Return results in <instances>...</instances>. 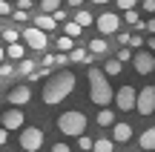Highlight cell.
<instances>
[{"mask_svg":"<svg viewBox=\"0 0 155 152\" xmlns=\"http://www.w3.org/2000/svg\"><path fill=\"white\" fill-rule=\"evenodd\" d=\"M23 40H26V46L29 49H46V43H49V37H46L40 29H35V26H29V29H23Z\"/></svg>","mask_w":155,"mask_h":152,"instance_id":"obj_8","label":"cell"},{"mask_svg":"<svg viewBox=\"0 0 155 152\" xmlns=\"http://www.w3.org/2000/svg\"><path fill=\"white\" fill-rule=\"evenodd\" d=\"M141 43H144V37H141V34H132V37H129V49H141Z\"/></svg>","mask_w":155,"mask_h":152,"instance_id":"obj_29","label":"cell"},{"mask_svg":"<svg viewBox=\"0 0 155 152\" xmlns=\"http://www.w3.org/2000/svg\"><path fill=\"white\" fill-rule=\"evenodd\" d=\"M127 23H132V26H138V11H127Z\"/></svg>","mask_w":155,"mask_h":152,"instance_id":"obj_34","label":"cell"},{"mask_svg":"<svg viewBox=\"0 0 155 152\" xmlns=\"http://www.w3.org/2000/svg\"><path fill=\"white\" fill-rule=\"evenodd\" d=\"M106 49H109V43H106L104 37H98V40L89 43V55H106Z\"/></svg>","mask_w":155,"mask_h":152,"instance_id":"obj_16","label":"cell"},{"mask_svg":"<svg viewBox=\"0 0 155 152\" xmlns=\"http://www.w3.org/2000/svg\"><path fill=\"white\" fill-rule=\"evenodd\" d=\"M40 66H43L46 72H49V69L55 66V55H46V57H43V63H40Z\"/></svg>","mask_w":155,"mask_h":152,"instance_id":"obj_31","label":"cell"},{"mask_svg":"<svg viewBox=\"0 0 155 152\" xmlns=\"http://www.w3.org/2000/svg\"><path fill=\"white\" fill-rule=\"evenodd\" d=\"M78 147H81V152H92V147H95V141L89 135H83V138H78Z\"/></svg>","mask_w":155,"mask_h":152,"instance_id":"obj_25","label":"cell"},{"mask_svg":"<svg viewBox=\"0 0 155 152\" xmlns=\"http://www.w3.org/2000/svg\"><path fill=\"white\" fill-rule=\"evenodd\" d=\"M23 118H26V115H23L20 109H9V112H3L0 126H3L6 132H12V129H23Z\"/></svg>","mask_w":155,"mask_h":152,"instance_id":"obj_9","label":"cell"},{"mask_svg":"<svg viewBox=\"0 0 155 152\" xmlns=\"http://www.w3.org/2000/svg\"><path fill=\"white\" fill-rule=\"evenodd\" d=\"M147 29H150V32H152V37H155V20H150V23H147Z\"/></svg>","mask_w":155,"mask_h":152,"instance_id":"obj_42","label":"cell"},{"mask_svg":"<svg viewBox=\"0 0 155 152\" xmlns=\"http://www.w3.org/2000/svg\"><path fill=\"white\" fill-rule=\"evenodd\" d=\"M35 66H38V63H35V60H29V57H26V60L20 63V69H17V72H20V75H35V72H38Z\"/></svg>","mask_w":155,"mask_h":152,"instance_id":"obj_23","label":"cell"},{"mask_svg":"<svg viewBox=\"0 0 155 152\" xmlns=\"http://www.w3.org/2000/svg\"><path fill=\"white\" fill-rule=\"evenodd\" d=\"M0 15H3V17H6V15H12V6L6 3V0H0Z\"/></svg>","mask_w":155,"mask_h":152,"instance_id":"obj_35","label":"cell"},{"mask_svg":"<svg viewBox=\"0 0 155 152\" xmlns=\"http://www.w3.org/2000/svg\"><path fill=\"white\" fill-rule=\"evenodd\" d=\"M150 49H152V52H155V37H152V40H150Z\"/></svg>","mask_w":155,"mask_h":152,"instance_id":"obj_43","label":"cell"},{"mask_svg":"<svg viewBox=\"0 0 155 152\" xmlns=\"http://www.w3.org/2000/svg\"><path fill=\"white\" fill-rule=\"evenodd\" d=\"M58 26V23H55V17H52V15H38V17H35V29H40V32H52V29H55Z\"/></svg>","mask_w":155,"mask_h":152,"instance_id":"obj_13","label":"cell"},{"mask_svg":"<svg viewBox=\"0 0 155 152\" xmlns=\"http://www.w3.org/2000/svg\"><path fill=\"white\" fill-rule=\"evenodd\" d=\"M112 138H115V141H129V138H132V126L129 124H115L112 126Z\"/></svg>","mask_w":155,"mask_h":152,"instance_id":"obj_14","label":"cell"},{"mask_svg":"<svg viewBox=\"0 0 155 152\" xmlns=\"http://www.w3.org/2000/svg\"><path fill=\"white\" fill-rule=\"evenodd\" d=\"M40 9H43V15H55V11H58V0H43Z\"/></svg>","mask_w":155,"mask_h":152,"instance_id":"obj_26","label":"cell"},{"mask_svg":"<svg viewBox=\"0 0 155 152\" xmlns=\"http://www.w3.org/2000/svg\"><path fill=\"white\" fill-rule=\"evenodd\" d=\"M95 26H98L101 34H115L118 26H121V17H118L115 11H104L101 17H95Z\"/></svg>","mask_w":155,"mask_h":152,"instance_id":"obj_7","label":"cell"},{"mask_svg":"<svg viewBox=\"0 0 155 152\" xmlns=\"http://www.w3.org/2000/svg\"><path fill=\"white\" fill-rule=\"evenodd\" d=\"M52 17H55V23H58V20H66V15H63L61 9H58V11H55V15H52ZM66 23H69V20H66Z\"/></svg>","mask_w":155,"mask_h":152,"instance_id":"obj_41","label":"cell"},{"mask_svg":"<svg viewBox=\"0 0 155 152\" xmlns=\"http://www.w3.org/2000/svg\"><path fill=\"white\" fill-rule=\"evenodd\" d=\"M63 32H66V37H72V40H75V37H81V32H83V29L78 26L75 20H69L66 26H63Z\"/></svg>","mask_w":155,"mask_h":152,"instance_id":"obj_20","label":"cell"},{"mask_svg":"<svg viewBox=\"0 0 155 152\" xmlns=\"http://www.w3.org/2000/svg\"><path fill=\"white\" fill-rule=\"evenodd\" d=\"M132 49H129V46H127V49H121V52H118V60H121V63H127V60H132Z\"/></svg>","mask_w":155,"mask_h":152,"instance_id":"obj_28","label":"cell"},{"mask_svg":"<svg viewBox=\"0 0 155 152\" xmlns=\"http://www.w3.org/2000/svg\"><path fill=\"white\" fill-rule=\"evenodd\" d=\"M32 101V89L29 86H15V89L9 92V103L12 106H23V103Z\"/></svg>","mask_w":155,"mask_h":152,"instance_id":"obj_11","label":"cell"},{"mask_svg":"<svg viewBox=\"0 0 155 152\" xmlns=\"http://www.w3.org/2000/svg\"><path fill=\"white\" fill-rule=\"evenodd\" d=\"M135 109H138L141 115H152L155 112V86H144V89L138 92V103H135Z\"/></svg>","mask_w":155,"mask_h":152,"instance_id":"obj_6","label":"cell"},{"mask_svg":"<svg viewBox=\"0 0 155 152\" xmlns=\"http://www.w3.org/2000/svg\"><path fill=\"white\" fill-rule=\"evenodd\" d=\"M6 141H9V132H6V129H3V126H0V147H3V144H6Z\"/></svg>","mask_w":155,"mask_h":152,"instance_id":"obj_40","label":"cell"},{"mask_svg":"<svg viewBox=\"0 0 155 152\" xmlns=\"http://www.w3.org/2000/svg\"><path fill=\"white\" fill-rule=\"evenodd\" d=\"M40 147H43V132H40L38 126H26V129H20V149L40 152Z\"/></svg>","mask_w":155,"mask_h":152,"instance_id":"obj_4","label":"cell"},{"mask_svg":"<svg viewBox=\"0 0 155 152\" xmlns=\"http://www.w3.org/2000/svg\"><path fill=\"white\" fill-rule=\"evenodd\" d=\"M141 9H144V11H155V0H144V3H141Z\"/></svg>","mask_w":155,"mask_h":152,"instance_id":"obj_36","label":"cell"},{"mask_svg":"<svg viewBox=\"0 0 155 152\" xmlns=\"http://www.w3.org/2000/svg\"><path fill=\"white\" fill-rule=\"evenodd\" d=\"M52 152H72V149H69V144H55Z\"/></svg>","mask_w":155,"mask_h":152,"instance_id":"obj_37","label":"cell"},{"mask_svg":"<svg viewBox=\"0 0 155 152\" xmlns=\"http://www.w3.org/2000/svg\"><path fill=\"white\" fill-rule=\"evenodd\" d=\"M46 75H49V72H46V69H38V72H35V75H32V80H43V78H46Z\"/></svg>","mask_w":155,"mask_h":152,"instance_id":"obj_38","label":"cell"},{"mask_svg":"<svg viewBox=\"0 0 155 152\" xmlns=\"http://www.w3.org/2000/svg\"><path fill=\"white\" fill-rule=\"evenodd\" d=\"M129 37H132V34H127V32L118 34V43H121V49H127V46H129Z\"/></svg>","mask_w":155,"mask_h":152,"instance_id":"obj_30","label":"cell"},{"mask_svg":"<svg viewBox=\"0 0 155 152\" xmlns=\"http://www.w3.org/2000/svg\"><path fill=\"white\" fill-rule=\"evenodd\" d=\"M12 72H15V69H12V66H6V63H0V80H3V78H9Z\"/></svg>","mask_w":155,"mask_h":152,"instance_id":"obj_33","label":"cell"},{"mask_svg":"<svg viewBox=\"0 0 155 152\" xmlns=\"http://www.w3.org/2000/svg\"><path fill=\"white\" fill-rule=\"evenodd\" d=\"M92 152H115V144H112V141H106V138H104V141H95Z\"/></svg>","mask_w":155,"mask_h":152,"instance_id":"obj_21","label":"cell"},{"mask_svg":"<svg viewBox=\"0 0 155 152\" xmlns=\"http://www.w3.org/2000/svg\"><path fill=\"white\" fill-rule=\"evenodd\" d=\"M135 6H138L135 0H118V9L121 11H135Z\"/></svg>","mask_w":155,"mask_h":152,"instance_id":"obj_27","label":"cell"},{"mask_svg":"<svg viewBox=\"0 0 155 152\" xmlns=\"http://www.w3.org/2000/svg\"><path fill=\"white\" fill-rule=\"evenodd\" d=\"M6 55H9L12 60H23L26 49H23V43H15V46H9V49H6Z\"/></svg>","mask_w":155,"mask_h":152,"instance_id":"obj_19","label":"cell"},{"mask_svg":"<svg viewBox=\"0 0 155 152\" xmlns=\"http://www.w3.org/2000/svg\"><path fill=\"white\" fill-rule=\"evenodd\" d=\"M121 60H118V57H109V60L104 63V75H121Z\"/></svg>","mask_w":155,"mask_h":152,"instance_id":"obj_18","label":"cell"},{"mask_svg":"<svg viewBox=\"0 0 155 152\" xmlns=\"http://www.w3.org/2000/svg\"><path fill=\"white\" fill-rule=\"evenodd\" d=\"M0 63H3V46H0Z\"/></svg>","mask_w":155,"mask_h":152,"instance_id":"obj_44","label":"cell"},{"mask_svg":"<svg viewBox=\"0 0 155 152\" xmlns=\"http://www.w3.org/2000/svg\"><path fill=\"white\" fill-rule=\"evenodd\" d=\"M132 63H135V72H138V75H150L152 69H155L152 52H138V55L132 57Z\"/></svg>","mask_w":155,"mask_h":152,"instance_id":"obj_10","label":"cell"},{"mask_svg":"<svg viewBox=\"0 0 155 152\" xmlns=\"http://www.w3.org/2000/svg\"><path fill=\"white\" fill-rule=\"evenodd\" d=\"M58 129H61L63 135L83 138V132H86V115H83L81 109H69V112H63L61 118H58Z\"/></svg>","mask_w":155,"mask_h":152,"instance_id":"obj_3","label":"cell"},{"mask_svg":"<svg viewBox=\"0 0 155 152\" xmlns=\"http://www.w3.org/2000/svg\"><path fill=\"white\" fill-rule=\"evenodd\" d=\"M86 80H89V98H92V103L106 106L109 101H115V92H112L109 80H106V75H104V69L89 66L86 69Z\"/></svg>","mask_w":155,"mask_h":152,"instance_id":"obj_2","label":"cell"},{"mask_svg":"<svg viewBox=\"0 0 155 152\" xmlns=\"http://www.w3.org/2000/svg\"><path fill=\"white\" fill-rule=\"evenodd\" d=\"M95 121H98V126H115V112L112 109H101Z\"/></svg>","mask_w":155,"mask_h":152,"instance_id":"obj_15","label":"cell"},{"mask_svg":"<svg viewBox=\"0 0 155 152\" xmlns=\"http://www.w3.org/2000/svg\"><path fill=\"white\" fill-rule=\"evenodd\" d=\"M138 147H141V149H147V152H152V149H155V126H150V129L141 132Z\"/></svg>","mask_w":155,"mask_h":152,"instance_id":"obj_12","label":"cell"},{"mask_svg":"<svg viewBox=\"0 0 155 152\" xmlns=\"http://www.w3.org/2000/svg\"><path fill=\"white\" fill-rule=\"evenodd\" d=\"M0 34H3V26H0Z\"/></svg>","mask_w":155,"mask_h":152,"instance_id":"obj_45","label":"cell"},{"mask_svg":"<svg viewBox=\"0 0 155 152\" xmlns=\"http://www.w3.org/2000/svg\"><path fill=\"white\" fill-rule=\"evenodd\" d=\"M32 9V0H17V11H29Z\"/></svg>","mask_w":155,"mask_h":152,"instance_id":"obj_32","label":"cell"},{"mask_svg":"<svg viewBox=\"0 0 155 152\" xmlns=\"http://www.w3.org/2000/svg\"><path fill=\"white\" fill-rule=\"evenodd\" d=\"M55 63H61V66H66V63H69V57H66V55H55Z\"/></svg>","mask_w":155,"mask_h":152,"instance_id":"obj_39","label":"cell"},{"mask_svg":"<svg viewBox=\"0 0 155 152\" xmlns=\"http://www.w3.org/2000/svg\"><path fill=\"white\" fill-rule=\"evenodd\" d=\"M3 40H6V43H9V46H15L17 40H20V34H17L15 29H3Z\"/></svg>","mask_w":155,"mask_h":152,"instance_id":"obj_24","label":"cell"},{"mask_svg":"<svg viewBox=\"0 0 155 152\" xmlns=\"http://www.w3.org/2000/svg\"><path fill=\"white\" fill-rule=\"evenodd\" d=\"M55 46L61 49V55H66V52H72V46H75V43H72V37H66V34H63V37H58V43H55Z\"/></svg>","mask_w":155,"mask_h":152,"instance_id":"obj_22","label":"cell"},{"mask_svg":"<svg viewBox=\"0 0 155 152\" xmlns=\"http://www.w3.org/2000/svg\"><path fill=\"white\" fill-rule=\"evenodd\" d=\"M72 20H75V23H78L81 29H83V26H89V23H95V17L89 15L86 9H81V11H75V17H72Z\"/></svg>","mask_w":155,"mask_h":152,"instance_id":"obj_17","label":"cell"},{"mask_svg":"<svg viewBox=\"0 0 155 152\" xmlns=\"http://www.w3.org/2000/svg\"><path fill=\"white\" fill-rule=\"evenodd\" d=\"M75 92V75L72 72H58L49 78V83L43 86V92H40V98H43V103H49V106H55V103L66 101L69 95Z\"/></svg>","mask_w":155,"mask_h":152,"instance_id":"obj_1","label":"cell"},{"mask_svg":"<svg viewBox=\"0 0 155 152\" xmlns=\"http://www.w3.org/2000/svg\"><path fill=\"white\" fill-rule=\"evenodd\" d=\"M115 103H118L121 112H132L135 103H138V92H135V86H121L118 95H115Z\"/></svg>","mask_w":155,"mask_h":152,"instance_id":"obj_5","label":"cell"}]
</instances>
